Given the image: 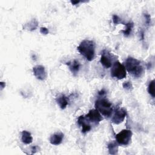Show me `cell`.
Wrapping results in <instances>:
<instances>
[{"mask_svg":"<svg viewBox=\"0 0 155 155\" xmlns=\"http://www.w3.org/2000/svg\"><path fill=\"white\" fill-rule=\"evenodd\" d=\"M78 50L88 61H91L94 58L95 44L91 40L82 41L77 47Z\"/></svg>","mask_w":155,"mask_h":155,"instance_id":"6da1fadb","label":"cell"},{"mask_svg":"<svg viewBox=\"0 0 155 155\" xmlns=\"http://www.w3.org/2000/svg\"><path fill=\"white\" fill-rule=\"evenodd\" d=\"M125 68L135 78L140 77L143 73V68L140 61L132 57H128L125 61Z\"/></svg>","mask_w":155,"mask_h":155,"instance_id":"7a4b0ae2","label":"cell"},{"mask_svg":"<svg viewBox=\"0 0 155 155\" xmlns=\"http://www.w3.org/2000/svg\"><path fill=\"white\" fill-rule=\"evenodd\" d=\"M94 106L96 109L106 117H110L112 114V105L105 98H100L97 99L95 101Z\"/></svg>","mask_w":155,"mask_h":155,"instance_id":"3957f363","label":"cell"},{"mask_svg":"<svg viewBox=\"0 0 155 155\" xmlns=\"http://www.w3.org/2000/svg\"><path fill=\"white\" fill-rule=\"evenodd\" d=\"M111 76L117 79L125 78L127 76V73L124 65L119 61H116L111 69Z\"/></svg>","mask_w":155,"mask_h":155,"instance_id":"277c9868","label":"cell"},{"mask_svg":"<svg viewBox=\"0 0 155 155\" xmlns=\"http://www.w3.org/2000/svg\"><path fill=\"white\" fill-rule=\"evenodd\" d=\"M131 137L132 132L131 130L128 129L122 130L115 136L116 142L118 144L121 145H128L131 140Z\"/></svg>","mask_w":155,"mask_h":155,"instance_id":"5b68a950","label":"cell"},{"mask_svg":"<svg viewBox=\"0 0 155 155\" xmlns=\"http://www.w3.org/2000/svg\"><path fill=\"white\" fill-rule=\"evenodd\" d=\"M85 117L89 122H91L95 125H97L103 120V117H102L101 113L96 109L90 110L88 113Z\"/></svg>","mask_w":155,"mask_h":155,"instance_id":"8992f818","label":"cell"},{"mask_svg":"<svg viewBox=\"0 0 155 155\" xmlns=\"http://www.w3.org/2000/svg\"><path fill=\"white\" fill-rule=\"evenodd\" d=\"M127 114V111L125 108H117L112 117V122L115 124H119L122 122Z\"/></svg>","mask_w":155,"mask_h":155,"instance_id":"52a82bcc","label":"cell"},{"mask_svg":"<svg viewBox=\"0 0 155 155\" xmlns=\"http://www.w3.org/2000/svg\"><path fill=\"white\" fill-rule=\"evenodd\" d=\"M33 72L35 76L41 81H44L47 78V72L45 67L42 65H38L35 66L33 68Z\"/></svg>","mask_w":155,"mask_h":155,"instance_id":"ba28073f","label":"cell"},{"mask_svg":"<svg viewBox=\"0 0 155 155\" xmlns=\"http://www.w3.org/2000/svg\"><path fill=\"white\" fill-rule=\"evenodd\" d=\"M100 62L101 64L106 68H108L111 66V55L108 51H102Z\"/></svg>","mask_w":155,"mask_h":155,"instance_id":"9c48e42d","label":"cell"},{"mask_svg":"<svg viewBox=\"0 0 155 155\" xmlns=\"http://www.w3.org/2000/svg\"><path fill=\"white\" fill-rule=\"evenodd\" d=\"M78 123L79 125L82 127V133H86L91 130V125L89 123V121L85 118L84 115H81L78 117Z\"/></svg>","mask_w":155,"mask_h":155,"instance_id":"30bf717a","label":"cell"},{"mask_svg":"<svg viewBox=\"0 0 155 155\" xmlns=\"http://www.w3.org/2000/svg\"><path fill=\"white\" fill-rule=\"evenodd\" d=\"M64 134L62 133H56L52 134L50 138V142L53 145H58L62 142Z\"/></svg>","mask_w":155,"mask_h":155,"instance_id":"8fae6325","label":"cell"},{"mask_svg":"<svg viewBox=\"0 0 155 155\" xmlns=\"http://www.w3.org/2000/svg\"><path fill=\"white\" fill-rule=\"evenodd\" d=\"M66 65L69 67L70 71L74 75H76L78 73L80 68V64L77 60H73V61L67 62Z\"/></svg>","mask_w":155,"mask_h":155,"instance_id":"7c38bea8","label":"cell"},{"mask_svg":"<svg viewBox=\"0 0 155 155\" xmlns=\"http://www.w3.org/2000/svg\"><path fill=\"white\" fill-rule=\"evenodd\" d=\"M56 101L57 102V104L60 107V108L62 110L65 109L68 104V97H66L64 94H61L57 97Z\"/></svg>","mask_w":155,"mask_h":155,"instance_id":"4fadbf2b","label":"cell"},{"mask_svg":"<svg viewBox=\"0 0 155 155\" xmlns=\"http://www.w3.org/2000/svg\"><path fill=\"white\" fill-rule=\"evenodd\" d=\"M21 140L25 144H30L33 142V137L30 132L24 130L21 133Z\"/></svg>","mask_w":155,"mask_h":155,"instance_id":"5bb4252c","label":"cell"},{"mask_svg":"<svg viewBox=\"0 0 155 155\" xmlns=\"http://www.w3.org/2000/svg\"><path fill=\"white\" fill-rule=\"evenodd\" d=\"M38 22L35 19H31L28 22L26 23L23 25V29L27 30L28 31H33L35 30L38 27Z\"/></svg>","mask_w":155,"mask_h":155,"instance_id":"9a60e30c","label":"cell"},{"mask_svg":"<svg viewBox=\"0 0 155 155\" xmlns=\"http://www.w3.org/2000/svg\"><path fill=\"white\" fill-rule=\"evenodd\" d=\"M109 153L110 154H116L118 152V143L116 141L110 142L107 145Z\"/></svg>","mask_w":155,"mask_h":155,"instance_id":"2e32d148","label":"cell"},{"mask_svg":"<svg viewBox=\"0 0 155 155\" xmlns=\"http://www.w3.org/2000/svg\"><path fill=\"white\" fill-rule=\"evenodd\" d=\"M124 25L126 26V28L125 30H122V32H123V34L124 35V36L125 37H127L130 35V33L132 31V29L134 27V23L132 21H130L126 24L125 23Z\"/></svg>","mask_w":155,"mask_h":155,"instance_id":"e0dca14e","label":"cell"},{"mask_svg":"<svg viewBox=\"0 0 155 155\" xmlns=\"http://www.w3.org/2000/svg\"><path fill=\"white\" fill-rule=\"evenodd\" d=\"M148 93L153 97H155V92H154V80H152L150 82L148 87Z\"/></svg>","mask_w":155,"mask_h":155,"instance_id":"ac0fdd59","label":"cell"},{"mask_svg":"<svg viewBox=\"0 0 155 155\" xmlns=\"http://www.w3.org/2000/svg\"><path fill=\"white\" fill-rule=\"evenodd\" d=\"M122 86L124 89L127 90H131L133 89V85L131 82L130 81H127L123 83Z\"/></svg>","mask_w":155,"mask_h":155,"instance_id":"d6986e66","label":"cell"},{"mask_svg":"<svg viewBox=\"0 0 155 155\" xmlns=\"http://www.w3.org/2000/svg\"><path fill=\"white\" fill-rule=\"evenodd\" d=\"M113 23L116 25L117 24H123L124 25V22H122V20L120 19V18L116 15H114L113 16Z\"/></svg>","mask_w":155,"mask_h":155,"instance_id":"ffe728a7","label":"cell"},{"mask_svg":"<svg viewBox=\"0 0 155 155\" xmlns=\"http://www.w3.org/2000/svg\"><path fill=\"white\" fill-rule=\"evenodd\" d=\"M143 16L145 19V24L147 26H149L151 24V16L148 13H144Z\"/></svg>","mask_w":155,"mask_h":155,"instance_id":"44dd1931","label":"cell"},{"mask_svg":"<svg viewBox=\"0 0 155 155\" xmlns=\"http://www.w3.org/2000/svg\"><path fill=\"white\" fill-rule=\"evenodd\" d=\"M40 32L41 33L43 34V35H47L49 32L48 28H47L46 27H41L40 28Z\"/></svg>","mask_w":155,"mask_h":155,"instance_id":"7402d4cb","label":"cell"},{"mask_svg":"<svg viewBox=\"0 0 155 155\" xmlns=\"http://www.w3.org/2000/svg\"><path fill=\"white\" fill-rule=\"evenodd\" d=\"M81 2V1H71V2L73 5H77Z\"/></svg>","mask_w":155,"mask_h":155,"instance_id":"603a6c76","label":"cell"},{"mask_svg":"<svg viewBox=\"0 0 155 155\" xmlns=\"http://www.w3.org/2000/svg\"><path fill=\"white\" fill-rule=\"evenodd\" d=\"M140 38L142 40L144 39V31L143 30L140 31Z\"/></svg>","mask_w":155,"mask_h":155,"instance_id":"cb8c5ba5","label":"cell"},{"mask_svg":"<svg viewBox=\"0 0 155 155\" xmlns=\"http://www.w3.org/2000/svg\"><path fill=\"white\" fill-rule=\"evenodd\" d=\"M98 93H99V95H101V96L102 95H102H104V94L105 93V91L104 90H101V91H99L98 92Z\"/></svg>","mask_w":155,"mask_h":155,"instance_id":"d4e9b609","label":"cell"},{"mask_svg":"<svg viewBox=\"0 0 155 155\" xmlns=\"http://www.w3.org/2000/svg\"><path fill=\"white\" fill-rule=\"evenodd\" d=\"M0 84H1V89H2L3 88H4V87H5V82H1Z\"/></svg>","mask_w":155,"mask_h":155,"instance_id":"484cf974","label":"cell"}]
</instances>
